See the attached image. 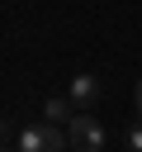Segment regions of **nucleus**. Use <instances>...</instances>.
Listing matches in <instances>:
<instances>
[{
    "label": "nucleus",
    "instance_id": "7",
    "mask_svg": "<svg viewBox=\"0 0 142 152\" xmlns=\"http://www.w3.org/2000/svg\"><path fill=\"white\" fill-rule=\"evenodd\" d=\"M5 133H9V124H5V119H0V138H5Z\"/></svg>",
    "mask_w": 142,
    "mask_h": 152
},
{
    "label": "nucleus",
    "instance_id": "2",
    "mask_svg": "<svg viewBox=\"0 0 142 152\" xmlns=\"http://www.w3.org/2000/svg\"><path fill=\"white\" fill-rule=\"evenodd\" d=\"M71 142H66V133L57 128V124H28V128H19V152H66Z\"/></svg>",
    "mask_w": 142,
    "mask_h": 152
},
{
    "label": "nucleus",
    "instance_id": "6",
    "mask_svg": "<svg viewBox=\"0 0 142 152\" xmlns=\"http://www.w3.org/2000/svg\"><path fill=\"white\" fill-rule=\"evenodd\" d=\"M133 104H137V119H142V81H137V90H133Z\"/></svg>",
    "mask_w": 142,
    "mask_h": 152
},
{
    "label": "nucleus",
    "instance_id": "8",
    "mask_svg": "<svg viewBox=\"0 0 142 152\" xmlns=\"http://www.w3.org/2000/svg\"><path fill=\"white\" fill-rule=\"evenodd\" d=\"M0 152H9V147H0Z\"/></svg>",
    "mask_w": 142,
    "mask_h": 152
},
{
    "label": "nucleus",
    "instance_id": "4",
    "mask_svg": "<svg viewBox=\"0 0 142 152\" xmlns=\"http://www.w3.org/2000/svg\"><path fill=\"white\" fill-rule=\"evenodd\" d=\"M71 100H76V109H90V104L99 100V81H95V76H76V81H71Z\"/></svg>",
    "mask_w": 142,
    "mask_h": 152
},
{
    "label": "nucleus",
    "instance_id": "3",
    "mask_svg": "<svg viewBox=\"0 0 142 152\" xmlns=\"http://www.w3.org/2000/svg\"><path fill=\"white\" fill-rule=\"evenodd\" d=\"M43 119H47V124H71V119H76V100H66V95H47Z\"/></svg>",
    "mask_w": 142,
    "mask_h": 152
},
{
    "label": "nucleus",
    "instance_id": "1",
    "mask_svg": "<svg viewBox=\"0 0 142 152\" xmlns=\"http://www.w3.org/2000/svg\"><path fill=\"white\" fill-rule=\"evenodd\" d=\"M66 142H71V152H104V128H99V119H90L85 109H76V119L66 124Z\"/></svg>",
    "mask_w": 142,
    "mask_h": 152
},
{
    "label": "nucleus",
    "instance_id": "5",
    "mask_svg": "<svg viewBox=\"0 0 142 152\" xmlns=\"http://www.w3.org/2000/svg\"><path fill=\"white\" fill-rule=\"evenodd\" d=\"M128 152H142V124H137V128H128Z\"/></svg>",
    "mask_w": 142,
    "mask_h": 152
}]
</instances>
